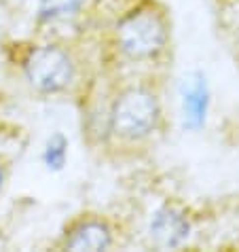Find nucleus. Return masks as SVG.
<instances>
[{
    "mask_svg": "<svg viewBox=\"0 0 239 252\" xmlns=\"http://www.w3.org/2000/svg\"><path fill=\"white\" fill-rule=\"evenodd\" d=\"M170 38V24L157 6H138L115 28V40L129 60H150L163 51Z\"/></svg>",
    "mask_w": 239,
    "mask_h": 252,
    "instance_id": "2",
    "label": "nucleus"
},
{
    "mask_svg": "<svg viewBox=\"0 0 239 252\" xmlns=\"http://www.w3.org/2000/svg\"><path fill=\"white\" fill-rule=\"evenodd\" d=\"M2 180H4V172H2V167H0V189H2Z\"/></svg>",
    "mask_w": 239,
    "mask_h": 252,
    "instance_id": "9",
    "label": "nucleus"
},
{
    "mask_svg": "<svg viewBox=\"0 0 239 252\" xmlns=\"http://www.w3.org/2000/svg\"><path fill=\"white\" fill-rule=\"evenodd\" d=\"M28 83L40 94H58L74 81V60L60 45H43L28 53L24 62Z\"/></svg>",
    "mask_w": 239,
    "mask_h": 252,
    "instance_id": "3",
    "label": "nucleus"
},
{
    "mask_svg": "<svg viewBox=\"0 0 239 252\" xmlns=\"http://www.w3.org/2000/svg\"><path fill=\"white\" fill-rule=\"evenodd\" d=\"M112 246V229L106 220L87 216L74 222L64 235V248L76 252H97Z\"/></svg>",
    "mask_w": 239,
    "mask_h": 252,
    "instance_id": "4",
    "label": "nucleus"
},
{
    "mask_svg": "<svg viewBox=\"0 0 239 252\" xmlns=\"http://www.w3.org/2000/svg\"><path fill=\"white\" fill-rule=\"evenodd\" d=\"M66 146L68 142L64 140L61 134H55L51 140L47 142V151H45V161L49 167H53V170H60L61 165H64L66 161Z\"/></svg>",
    "mask_w": 239,
    "mask_h": 252,
    "instance_id": "7",
    "label": "nucleus"
},
{
    "mask_svg": "<svg viewBox=\"0 0 239 252\" xmlns=\"http://www.w3.org/2000/svg\"><path fill=\"white\" fill-rule=\"evenodd\" d=\"M191 233V222L176 208H161L150 220V240L159 248H178Z\"/></svg>",
    "mask_w": 239,
    "mask_h": 252,
    "instance_id": "5",
    "label": "nucleus"
},
{
    "mask_svg": "<svg viewBox=\"0 0 239 252\" xmlns=\"http://www.w3.org/2000/svg\"><path fill=\"white\" fill-rule=\"evenodd\" d=\"M81 9V0H40L38 2V17L43 22L64 19L76 15Z\"/></svg>",
    "mask_w": 239,
    "mask_h": 252,
    "instance_id": "6",
    "label": "nucleus"
},
{
    "mask_svg": "<svg viewBox=\"0 0 239 252\" xmlns=\"http://www.w3.org/2000/svg\"><path fill=\"white\" fill-rule=\"evenodd\" d=\"M161 119L159 95L150 87L131 85L112 100L108 113V127L112 136L125 142H138L150 136Z\"/></svg>",
    "mask_w": 239,
    "mask_h": 252,
    "instance_id": "1",
    "label": "nucleus"
},
{
    "mask_svg": "<svg viewBox=\"0 0 239 252\" xmlns=\"http://www.w3.org/2000/svg\"><path fill=\"white\" fill-rule=\"evenodd\" d=\"M201 85L193 87L191 92H186L184 95V113L188 117V121H195L197 123L203 119V110H206V95H201Z\"/></svg>",
    "mask_w": 239,
    "mask_h": 252,
    "instance_id": "8",
    "label": "nucleus"
}]
</instances>
